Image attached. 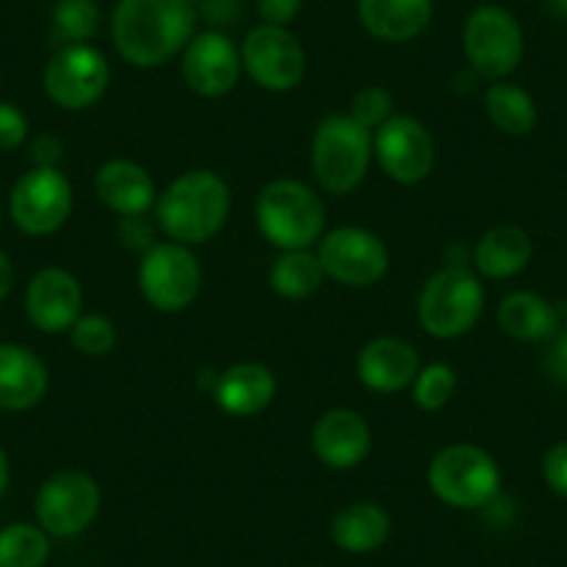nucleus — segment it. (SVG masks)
<instances>
[{
    "label": "nucleus",
    "mask_w": 567,
    "mask_h": 567,
    "mask_svg": "<svg viewBox=\"0 0 567 567\" xmlns=\"http://www.w3.org/2000/svg\"><path fill=\"white\" fill-rule=\"evenodd\" d=\"M193 37L195 9L187 0H117L112 12L114 51L131 68H165Z\"/></svg>",
    "instance_id": "1"
},
{
    "label": "nucleus",
    "mask_w": 567,
    "mask_h": 567,
    "mask_svg": "<svg viewBox=\"0 0 567 567\" xmlns=\"http://www.w3.org/2000/svg\"><path fill=\"white\" fill-rule=\"evenodd\" d=\"M154 215L167 239L195 248L223 231L231 215V189L215 171H184L162 189Z\"/></svg>",
    "instance_id": "2"
},
{
    "label": "nucleus",
    "mask_w": 567,
    "mask_h": 567,
    "mask_svg": "<svg viewBox=\"0 0 567 567\" xmlns=\"http://www.w3.org/2000/svg\"><path fill=\"white\" fill-rule=\"evenodd\" d=\"M256 228L278 250H309L326 234V206L298 178H276L256 198Z\"/></svg>",
    "instance_id": "3"
},
{
    "label": "nucleus",
    "mask_w": 567,
    "mask_h": 567,
    "mask_svg": "<svg viewBox=\"0 0 567 567\" xmlns=\"http://www.w3.org/2000/svg\"><path fill=\"white\" fill-rule=\"evenodd\" d=\"M484 284L465 265H445L425 278L417 296V320L434 340H460L476 329L484 312Z\"/></svg>",
    "instance_id": "4"
},
{
    "label": "nucleus",
    "mask_w": 567,
    "mask_h": 567,
    "mask_svg": "<svg viewBox=\"0 0 567 567\" xmlns=\"http://www.w3.org/2000/svg\"><path fill=\"white\" fill-rule=\"evenodd\" d=\"M429 489L451 509H484L501 495V467L489 451L473 443L440 449L429 462Z\"/></svg>",
    "instance_id": "5"
},
{
    "label": "nucleus",
    "mask_w": 567,
    "mask_h": 567,
    "mask_svg": "<svg viewBox=\"0 0 567 567\" xmlns=\"http://www.w3.org/2000/svg\"><path fill=\"white\" fill-rule=\"evenodd\" d=\"M373 165V134L351 114H329L312 136V173L331 195H348Z\"/></svg>",
    "instance_id": "6"
},
{
    "label": "nucleus",
    "mask_w": 567,
    "mask_h": 567,
    "mask_svg": "<svg viewBox=\"0 0 567 567\" xmlns=\"http://www.w3.org/2000/svg\"><path fill=\"white\" fill-rule=\"evenodd\" d=\"M462 51L473 73L489 81H504L520 68L526 40L515 14L487 3L467 14L462 29Z\"/></svg>",
    "instance_id": "7"
},
{
    "label": "nucleus",
    "mask_w": 567,
    "mask_h": 567,
    "mask_svg": "<svg viewBox=\"0 0 567 567\" xmlns=\"http://www.w3.org/2000/svg\"><path fill=\"white\" fill-rule=\"evenodd\" d=\"M136 281H140L142 298L156 312L178 315L193 307L198 298L204 270L189 245L165 239L140 256Z\"/></svg>",
    "instance_id": "8"
},
{
    "label": "nucleus",
    "mask_w": 567,
    "mask_h": 567,
    "mask_svg": "<svg viewBox=\"0 0 567 567\" xmlns=\"http://www.w3.org/2000/svg\"><path fill=\"white\" fill-rule=\"evenodd\" d=\"M101 484L84 471H59L37 489L34 512L48 537L73 539L95 523L101 512Z\"/></svg>",
    "instance_id": "9"
},
{
    "label": "nucleus",
    "mask_w": 567,
    "mask_h": 567,
    "mask_svg": "<svg viewBox=\"0 0 567 567\" xmlns=\"http://www.w3.org/2000/svg\"><path fill=\"white\" fill-rule=\"evenodd\" d=\"M243 73L267 92H292L307 79V51L290 29L281 25H256L245 34Z\"/></svg>",
    "instance_id": "10"
},
{
    "label": "nucleus",
    "mask_w": 567,
    "mask_h": 567,
    "mask_svg": "<svg viewBox=\"0 0 567 567\" xmlns=\"http://www.w3.org/2000/svg\"><path fill=\"white\" fill-rule=\"evenodd\" d=\"M318 259L326 278L353 290L373 287L390 270L386 243L362 226H340L326 231L318 243Z\"/></svg>",
    "instance_id": "11"
},
{
    "label": "nucleus",
    "mask_w": 567,
    "mask_h": 567,
    "mask_svg": "<svg viewBox=\"0 0 567 567\" xmlns=\"http://www.w3.org/2000/svg\"><path fill=\"white\" fill-rule=\"evenodd\" d=\"M112 68L95 45H62L42 73L45 95L64 112H84L95 106L109 90Z\"/></svg>",
    "instance_id": "12"
},
{
    "label": "nucleus",
    "mask_w": 567,
    "mask_h": 567,
    "mask_svg": "<svg viewBox=\"0 0 567 567\" xmlns=\"http://www.w3.org/2000/svg\"><path fill=\"white\" fill-rule=\"evenodd\" d=\"M73 212V184L59 167H31L9 195V215L29 237L56 234Z\"/></svg>",
    "instance_id": "13"
},
{
    "label": "nucleus",
    "mask_w": 567,
    "mask_h": 567,
    "mask_svg": "<svg viewBox=\"0 0 567 567\" xmlns=\"http://www.w3.org/2000/svg\"><path fill=\"white\" fill-rule=\"evenodd\" d=\"M373 159L395 184H420L432 176L437 145L417 117L392 114L373 134Z\"/></svg>",
    "instance_id": "14"
},
{
    "label": "nucleus",
    "mask_w": 567,
    "mask_h": 567,
    "mask_svg": "<svg viewBox=\"0 0 567 567\" xmlns=\"http://www.w3.org/2000/svg\"><path fill=\"white\" fill-rule=\"evenodd\" d=\"M184 84L200 97H223L239 84L243 56L223 31H200L182 53Z\"/></svg>",
    "instance_id": "15"
},
{
    "label": "nucleus",
    "mask_w": 567,
    "mask_h": 567,
    "mask_svg": "<svg viewBox=\"0 0 567 567\" xmlns=\"http://www.w3.org/2000/svg\"><path fill=\"white\" fill-rule=\"evenodd\" d=\"M25 315L42 334H64L84 315V290L64 267H45L25 290Z\"/></svg>",
    "instance_id": "16"
},
{
    "label": "nucleus",
    "mask_w": 567,
    "mask_h": 567,
    "mask_svg": "<svg viewBox=\"0 0 567 567\" xmlns=\"http://www.w3.org/2000/svg\"><path fill=\"white\" fill-rule=\"evenodd\" d=\"M312 451L331 471H353L373 451V429L357 409H326L312 425Z\"/></svg>",
    "instance_id": "17"
},
{
    "label": "nucleus",
    "mask_w": 567,
    "mask_h": 567,
    "mask_svg": "<svg viewBox=\"0 0 567 567\" xmlns=\"http://www.w3.org/2000/svg\"><path fill=\"white\" fill-rule=\"evenodd\" d=\"M420 368L423 364H420L417 348L403 337H375L364 342L357 357L359 381L379 395H395L412 386Z\"/></svg>",
    "instance_id": "18"
},
{
    "label": "nucleus",
    "mask_w": 567,
    "mask_h": 567,
    "mask_svg": "<svg viewBox=\"0 0 567 567\" xmlns=\"http://www.w3.org/2000/svg\"><path fill=\"white\" fill-rule=\"evenodd\" d=\"M95 195L117 217L148 215L159 198L151 173L131 159L103 162L95 173Z\"/></svg>",
    "instance_id": "19"
},
{
    "label": "nucleus",
    "mask_w": 567,
    "mask_h": 567,
    "mask_svg": "<svg viewBox=\"0 0 567 567\" xmlns=\"http://www.w3.org/2000/svg\"><path fill=\"white\" fill-rule=\"evenodd\" d=\"M51 375L31 348L0 342V409L29 412L48 395Z\"/></svg>",
    "instance_id": "20"
},
{
    "label": "nucleus",
    "mask_w": 567,
    "mask_h": 567,
    "mask_svg": "<svg viewBox=\"0 0 567 567\" xmlns=\"http://www.w3.org/2000/svg\"><path fill=\"white\" fill-rule=\"evenodd\" d=\"M357 12L373 40L406 45L432 25L434 0H359Z\"/></svg>",
    "instance_id": "21"
},
{
    "label": "nucleus",
    "mask_w": 567,
    "mask_h": 567,
    "mask_svg": "<svg viewBox=\"0 0 567 567\" xmlns=\"http://www.w3.org/2000/svg\"><path fill=\"white\" fill-rule=\"evenodd\" d=\"M278 392V379L267 364L237 362L215 379V403L231 417H254L265 412Z\"/></svg>",
    "instance_id": "22"
},
{
    "label": "nucleus",
    "mask_w": 567,
    "mask_h": 567,
    "mask_svg": "<svg viewBox=\"0 0 567 567\" xmlns=\"http://www.w3.org/2000/svg\"><path fill=\"white\" fill-rule=\"evenodd\" d=\"M534 256V243L526 228L512 226H493L478 237L473 245V270L478 278H493V281H506V278L520 276Z\"/></svg>",
    "instance_id": "23"
},
{
    "label": "nucleus",
    "mask_w": 567,
    "mask_h": 567,
    "mask_svg": "<svg viewBox=\"0 0 567 567\" xmlns=\"http://www.w3.org/2000/svg\"><path fill=\"white\" fill-rule=\"evenodd\" d=\"M392 517L375 501H353L331 520V539L340 550L353 556L373 554L390 539Z\"/></svg>",
    "instance_id": "24"
},
{
    "label": "nucleus",
    "mask_w": 567,
    "mask_h": 567,
    "mask_svg": "<svg viewBox=\"0 0 567 567\" xmlns=\"http://www.w3.org/2000/svg\"><path fill=\"white\" fill-rule=\"evenodd\" d=\"M501 331L517 342H548L559 331V312L548 298L532 290H515L498 303Z\"/></svg>",
    "instance_id": "25"
},
{
    "label": "nucleus",
    "mask_w": 567,
    "mask_h": 567,
    "mask_svg": "<svg viewBox=\"0 0 567 567\" xmlns=\"http://www.w3.org/2000/svg\"><path fill=\"white\" fill-rule=\"evenodd\" d=\"M484 112L489 123L506 136H526L537 125V103L528 90L512 81H493L484 92Z\"/></svg>",
    "instance_id": "26"
},
{
    "label": "nucleus",
    "mask_w": 567,
    "mask_h": 567,
    "mask_svg": "<svg viewBox=\"0 0 567 567\" xmlns=\"http://www.w3.org/2000/svg\"><path fill=\"white\" fill-rule=\"evenodd\" d=\"M326 272L318 250H281L270 267V287L278 298L303 301L323 287Z\"/></svg>",
    "instance_id": "27"
},
{
    "label": "nucleus",
    "mask_w": 567,
    "mask_h": 567,
    "mask_svg": "<svg viewBox=\"0 0 567 567\" xmlns=\"http://www.w3.org/2000/svg\"><path fill=\"white\" fill-rule=\"evenodd\" d=\"M51 559V537L31 523L0 528V567H45Z\"/></svg>",
    "instance_id": "28"
},
{
    "label": "nucleus",
    "mask_w": 567,
    "mask_h": 567,
    "mask_svg": "<svg viewBox=\"0 0 567 567\" xmlns=\"http://www.w3.org/2000/svg\"><path fill=\"white\" fill-rule=\"evenodd\" d=\"M53 40L59 45H84L101 29L97 0H56L51 12Z\"/></svg>",
    "instance_id": "29"
},
{
    "label": "nucleus",
    "mask_w": 567,
    "mask_h": 567,
    "mask_svg": "<svg viewBox=\"0 0 567 567\" xmlns=\"http://www.w3.org/2000/svg\"><path fill=\"white\" fill-rule=\"evenodd\" d=\"M456 370L445 362H432L420 368V373L412 381V401L414 406L423 409V412H440L443 406H449L451 398L456 392Z\"/></svg>",
    "instance_id": "30"
},
{
    "label": "nucleus",
    "mask_w": 567,
    "mask_h": 567,
    "mask_svg": "<svg viewBox=\"0 0 567 567\" xmlns=\"http://www.w3.org/2000/svg\"><path fill=\"white\" fill-rule=\"evenodd\" d=\"M70 340L84 357H106L117 346V329L103 315H81L70 329Z\"/></svg>",
    "instance_id": "31"
},
{
    "label": "nucleus",
    "mask_w": 567,
    "mask_h": 567,
    "mask_svg": "<svg viewBox=\"0 0 567 567\" xmlns=\"http://www.w3.org/2000/svg\"><path fill=\"white\" fill-rule=\"evenodd\" d=\"M348 114H351L359 125H364L370 134H375V131L395 114V97H392V92L384 90V86L370 84L353 95L351 112Z\"/></svg>",
    "instance_id": "32"
},
{
    "label": "nucleus",
    "mask_w": 567,
    "mask_h": 567,
    "mask_svg": "<svg viewBox=\"0 0 567 567\" xmlns=\"http://www.w3.org/2000/svg\"><path fill=\"white\" fill-rule=\"evenodd\" d=\"M117 237H120V245H123L125 250H134V254H140V256L159 243V239H156V226L148 220V215L120 217Z\"/></svg>",
    "instance_id": "33"
},
{
    "label": "nucleus",
    "mask_w": 567,
    "mask_h": 567,
    "mask_svg": "<svg viewBox=\"0 0 567 567\" xmlns=\"http://www.w3.org/2000/svg\"><path fill=\"white\" fill-rule=\"evenodd\" d=\"M29 140V117L14 103L0 101V151H18Z\"/></svg>",
    "instance_id": "34"
},
{
    "label": "nucleus",
    "mask_w": 567,
    "mask_h": 567,
    "mask_svg": "<svg viewBox=\"0 0 567 567\" xmlns=\"http://www.w3.org/2000/svg\"><path fill=\"white\" fill-rule=\"evenodd\" d=\"M543 478L550 493L567 501V440L550 445L548 454L543 456Z\"/></svg>",
    "instance_id": "35"
},
{
    "label": "nucleus",
    "mask_w": 567,
    "mask_h": 567,
    "mask_svg": "<svg viewBox=\"0 0 567 567\" xmlns=\"http://www.w3.org/2000/svg\"><path fill=\"white\" fill-rule=\"evenodd\" d=\"M543 368L550 381L567 386V326H559V331L548 340V351H545L543 357Z\"/></svg>",
    "instance_id": "36"
},
{
    "label": "nucleus",
    "mask_w": 567,
    "mask_h": 567,
    "mask_svg": "<svg viewBox=\"0 0 567 567\" xmlns=\"http://www.w3.org/2000/svg\"><path fill=\"white\" fill-rule=\"evenodd\" d=\"M303 0H256V12H259L265 25H281L290 29L292 20L301 14Z\"/></svg>",
    "instance_id": "37"
},
{
    "label": "nucleus",
    "mask_w": 567,
    "mask_h": 567,
    "mask_svg": "<svg viewBox=\"0 0 567 567\" xmlns=\"http://www.w3.org/2000/svg\"><path fill=\"white\" fill-rule=\"evenodd\" d=\"M62 156H64V145L59 136L40 134L34 142H31V159H34V167H59Z\"/></svg>",
    "instance_id": "38"
},
{
    "label": "nucleus",
    "mask_w": 567,
    "mask_h": 567,
    "mask_svg": "<svg viewBox=\"0 0 567 567\" xmlns=\"http://www.w3.org/2000/svg\"><path fill=\"white\" fill-rule=\"evenodd\" d=\"M14 290V265L7 250H0V301H7Z\"/></svg>",
    "instance_id": "39"
},
{
    "label": "nucleus",
    "mask_w": 567,
    "mask_h": 567,
    "mask_svg": "<svg viewBox=\"0 0 567 567\" xmlns=\"http://www.w3.org/2000/svg\"><path fill=\"white\" fill-rule=\"evenodd\" d=\"M9 456H7V451L0 449V501H3V495H7V489H9Z\"/></svg>",
    "instance_id": "40"
},
{
    "label": "nucleus",
    "mask_w": 567,
    "mask_h": 567,
    "mask_svg": "<svg viewBox=\"0 0 567 567\" xmlns=\"http://www.w3.org/2000/svg\"><path fill=\"white\" fill-rule=\"evenodd\" d=\"M545 7H548L550 14L567 20V0H545Z\"/></svg>",
    "instance_id": "41"
},
{
    "label": "nucleus",
    "mask_w": 567,
    "mask_h": 567,
    "mask_svg": "<svg viewBox=\"0 0 567 567\" xmlns=\"http://www.w3.org/2000/svg\"><path fill=\"white\" fill-rule=\"evenodd\" d=\"M187 3H189V7H193V9H198V7H204L206 0H187Z\"/></svg>",
    "instance_id": "42"
},
{
    "label": "nucleus",
    "mask_w": 567,
    "mask_h": 567,
    "mask_svg": "<svg viewBox=\"0 0 567 567\" xmlns=\"http://www.w3.org/2000/svg\"><path fill=\"white\" fill-rule=\"evenodd\" d=\"M307 567H323V565H307Z\"/></svg>",
    "instance_id": "43"
}]
</instances>
